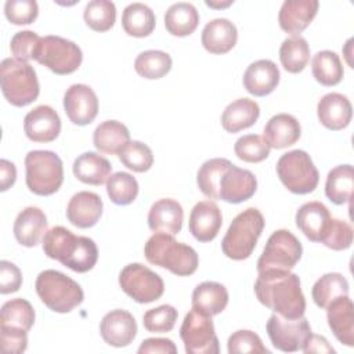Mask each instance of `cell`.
<instances>
[{
  "mask_svg": "<svg viewBox=\"0 0 354 354\" xmlns=\"http://www.w3.org/2000/svg\"><path fill=\"white\" fill-rule=\"evenodd\" d=\"M259 301L283 318H300L306 313V297L300 279L289 270L270 268L259 272L254 282Z\"/></svg>",
  "mask_w": 354,
  "mask_h": 354,
  "instance_id": "cell-1",
  "label": "cell"
},
{
  "mask_svg": "<svg viewBox=\"0 0 354 354\" xmlns=\"http://www.w3.org/2000/svg\"><path fill=\"white\" fill-rule=\"evenodd\" d=\"M43 250L75 272L90 271L98 260L95 242L88 236L75 235L62 225L50 228L43 236Z\"/></svg>",
  "mask_w": 354,
  "mask_h": 354,
  "instance_id": "cell-2",
  "label": "cell"
},
{
  "mask_svg": "<svg viewBox=\"0 0 354 354\" xmlns=\"http://www.w3.org/2000/svg\"><path fill=\"white\" fill-rule=\"evenodd\" d=\"M148 263L166 268L178 277L192 275L199 264L198 253L189 245L177 242L173 235L155 232L145 243Z\"/></svg>",
  "mask_w": 354,
  "mask_h": 354,
  "instance_id": "cell-3",
  "label": "cell"
},
{
  "mask_svg": "<svg viewBox=\"0 0 354 354\" xmlns=\"http://www.w3.org/2000/svg\"><path fill=\"white\" fill-rule=\"evenodd\" d=\"M264 217L256 207L241 212L230 224L223 241V253L232 260L248 259L263 232Z\"/></svg>",
  "mask_w": 354,
  "mask_h": 354,
  "instance_id": "cell-4",
  "label": "cell"
},
{
  "mask_svg": "<svg viewBox=\"0 0 354 354\" xmlns=\"http://www.w3.org/2000/svg\"><path fill=\"white\" fill-rule=\"evenodd\" d=\"M0 84L4 98L14 106H26L39 97L36 71L28 62L6 58L0 64Z\"/></svg>",
  "mask_w": 354,
  "mask_h": 354,
  "instance_id": "cell-5",
  "label": "cell"
},
{
  "mask_svg": "<svg viewBox=\"0 0 354 354\" xmlns=\"http://www.w3.org/2000/svg\"><path fill=\"white\" fill-rule=\"evenodd\" d=\"M35 288L40 300L55 313H69L84 299L80 285L57 270L41 271Z\"/></svg>",
  "mask_w": 354,
  "mask_h": 354,
  "instance_id": "cell-6",
  "label": "cell"
},
{
  "mask_svg": "<svg viewBox=\"0 0 354 354\" xmlns=\"http://www.w3.org/2000/svg\"><path fill=\"white\" fill-rule=\"evenodd\" d=\"M26 187L30 192L47 196L57 192L64 181L61 158L53 151L36 149L25 156Z\"/></svg>",
  "mask_w": 354,
  "mask_h": 354,
  "instance_id": "cell-7",
  "label": "cell"
},
{
  "mask_svg": "<svg viewBox=\"0 0 354 354\" xmlns=\"http://www.w3.org/2000/svg\"><path fill=\"white\" fill-rule=\"evenodd\" d=\"M277 174L281 183L293 194L313 192L319 181V174L310 155L303 149L283 153L277 162Z\"/></svg>",
  "mask_w": 354,
  "mask_h": 354,
  "instance_id": "cell-8",
  "label": "cell"
},
{
  "mask_svg": "<svg viewBox=\"0 0 354 354\" xmlns=\"http://www.w3.org/2000/svg\"><path fill=\"white\" fill-rule=\"evenodd\" d=\"M33 59L55 75H69L80 66L83 54L76 43L50 35L40 39Z\"/></svg>",
  "mask_w": 354,
  "mask_h": 354,
  "instance_id": "cell-9",
  "label": "cell"
},
{
  "mask_svg": "<svg viewBox=\"0 0 354 354\" xmlns=\"http://www.w3.org/2000/svg\"><path fill=\"white\" fill-rule=\"evenodd\" d=\"M303 254V246L300 241L288 230L274 231L264 250L257 260V271H266L270 268L292 270Z\"/></svg>",
  "mask_w": 354,
  "mask_h": 354,
  "instance_id": "cell-10",
  "label": "cell"
},
{
  "mask_svg": "<svg viewBox=\"0 0 354 354\" xmlns=\"http://www.w3.org/2000/svg\"><path fill=\"white\" fill-rule=\"evenodd\" d=\"M119 285L122 290L134 301L147 304L152 303L165 292L163 279L140 263L127 264L119 274Z\"/></svg>",
  "mask_w": 354,
  "mask_h": 354,
  "instance_id": "cell-11",
  "label": "cell"
},
{
  "mask_svg": "<svg viewBox=\"0 0 354 354\" xmlns=\"http://www.w3.org/2000/svg\"><path fill=\"white\" fill-rule=\"evenodd\" d=\"M180 336L185 351L189 354H217L220 351L212 317L195 308L184 317Z\"/></svg>",
  "mask_w": 354,
  "mask_h": 354,
  "instance_id": "cell-12",
  "label": "cell"
},
{
  "mask_svg": "<svg viewBox=\"0 0 354 354\" xmlns=\"http://www.w3.org/2000/svg\"><path fill=\"white\" fill-rule=\"evenodd\" d=\"M266 329L272 346L283 353L301 350L313 333L311 326L304 315L290 319L283 318L277 313L268 318Z\"/></svg>",
  "mask_w": 354,
  "mask_h": 354,
  "instance_id": "cell-13",
  "label": "cell"
},
{
  "mask_svg": "<svg viewBox=\"0 0 354 354\" xmlns=\"http://www.w3.org/2000/svg\"><path fill=\"white\" fill-rule=\"evenodd\" d=\"M257 189V180L250 170L230 165L218 181V199L228 203H241L250 199Z\"/></svg>",
  "mask_w": 354,
  "mask_h": 354,
  "instance_id": "cell-14",
  "label": "cell"
},
{
  "mask_svg": "<svg viewBox=\"0 0 354 354\" xmlns=\"http://www.w3.org/2000/svg\"><path fill=\"white\" fill-rule=\"evenodd\" d=\"M64 109L69 120L77 126L91 123L98 113V98L87 84H72L64 95Z\"/></svg>",
  "mask_w": 354,
  "mask_h": 354,
  "instance_id": "cell-15",
  "label": "cell"
},
{
  "mask_svg": "<svg viewBox=\"0 0 354 354\" xmlns=\"http://www.w3.org/2000/svg\"><path fill=\"white\" fill-rule=\"evenodd\" d=\"M24 131L33 142H51L61 133V119L50 105H39L26 113Z\"/></svg>",
  "mask_w": 354,
  "mask_h": 354,
  "instance_id": "cell-16",
  "label": "cell"
},
{
  "mask_svg": "<svg viewBox=\"0 0 354 354\" xmlns=\"http://www.w3.org/2000/svg\"><path fill=\"white\" fill-rule=\"evenodd\" d=\"M100 333L104 342L113 347L129 346L137 335V322L126 310H112L100 322Z\"/></svg>",
  "mask_w": 354,
  "mask_h": 354,
  "instance_id": "cell-17",
  "label": "cell"
},
{
  "mask_svg": "<svg viewBox=\"0 0 354 354\" xmlns=\"http://www.w3.org/2000/svg\"><path fill=\"white\" fill-rule=\"evenodd\" d=\"M223 225L220 207L213 201L198 202L189 214V232L199 242L213 241Z\"/></svg>",
  "mask_w": 354,
  "mask_h": 354,
  "instance_id": "cell-18",
  "label": "cell"
},
{
  "mask_svg": "<svg viewBox=\"0 0 354 354\" xmlns=\"http://www.w3.org/2000/svg\"><path fill=\"white\" fill-rule=\"evenodd\" d=\"M332 216L329 209L318 201L307 202L296 212L297 228L313 242H322L329 227Z\"/></svg>",
  "mask_w": 354,
  "mask_h": 354,
  "instance_id": "cell-19",
  "label": "cell"
},
{
  "mask_svg": "<svg viewBox=\"0 0 354 354\" xmlns=\"http://www.w3.org/2000/svg\"><path fill=\"white\" fill-rule=\"evenodd\" d=\"M319 3L317 0H285L278 14L282 30L297 36L315 18Z\"/></svg>",
  "mask_w": 354,
  "mask_h": 354,
  "instance_id": "cell-20",
  "label": "cell"
},
{
  "mask_svg": "<svg viewBox=\"0 0 354 354\" xmlns=\"http://www.w3.org/2000/svg\"><path fill=\"white\" fill-rule=\"evenodd\" d=\"M279 69L271 59L252 62L243 73V86L254 97H264L272 93L279 83Z\"/></svg>",
  "mask_w": 354,
  "mask_h": 354,
  "instance_id": "cell-21",
  "label": "cell"
},
{
  "mask_svg": "<svg viewBox=\"0 0 354 354\" xmlns=\"http://www.w3.org/2000/svg\"><path fill=\"white\" fill-rule=\"evenodd\" d=\"M328 325L335 337L344 346H354V307L351 299L340 296L333 300L326 308Z\"/></svg>",
  "mask_w": 354,
  "mask_h": 354,
  "instance_id": "cell-22",
  "label": "cell"
},
{
  "mask_svg": "<svg viewBox=\"0 0 354 354\" xmlns=\"http://www.w3.org/2000/svg\"><path fill=\"white\" fill-rule=\"evenodd\" d=\"M102 207V201L95 192L80 191L69 199L66 217L77 228H90L100 220Z\"/></svg>",
  "mask_w": 354,
  "mask_h": 354,
  "instance_id": "cell-23",
  "label": "cell"
},
{
  "mask_svg": "<svg viewBox=\"0 0 354 354\" xmlns=\"http://www.w3.org/2000/svg\"><path fill=\"white\" fill-rule=\"evenodd\" d=\"M317 115L321 124L326 129L335 131L342 130L351 122V102L340 93H328L318 101Z\"/></svg>",
  "mask_w": 354,
  "mask_h": 354,
  "instance_id": "cell-24",
  "label": "cell"
},
{
  "mask_svg": "<svg viewBox=\"0 0 354 354\" xmlns=\"http://www.w3.org/2000/svg\"><path fill=\"white\" fill-rule=\"evenodd\" d=\"M184 212L181 205L171 198L156 201L148 213V225L153 232L176 235L181 231Z\"/></svg>",
  "mask_w": 354,
  "mask_h": 354,
  "instance_id": "cell-25",
  "label": "cell"
},
{
  "mask_svg": "<svg viewBox=\"0 0 354 354\" xmlns=\"http://www.w3.org/2000/svg\"><path fill=\"white\" fill-rule=\"evenodd\" d=\"M47 217L44 212L35 206L21 210L14 221V236L22 246L32 248L39 243L47 232Z\"/></svg>",
  "mask_w": 354,
  "mask_h": 354,
  "instance_id": "cell-26",
  "label": "cell"
},
{
  "mask_svg": "<svg viewBox=\"0 0 354 354\" xmlns=\"http://www.w3.org/2000/svg\"><path fill=\"white\" fill-rule=\"evenodd\" d=\"M238 40L236 26L227 18L209 21L202 30V46L212 54H225Z\"/></svg>",
  "mask_w": 354,
  "mask_h": 354,
  "instance_id": "cell-27",
  "label": "cell"
},
{
  "mask_svg": "<svg viewBox=\"0 0 354 354\" xmlns=\"http://www.w3.org/2000/svg\"><path fill=\"white\" fill-rule=\"evenodd\" d=\"M301 136L300 123L289 113L274 115L264 126L263 137L271 148L282 149L293 145Z\"/></svg>",
  "mask_w": 354,
  "mask_h": 354,
  "instance_id": "cell-28",
  "label": "cell"
},
{
  "mask_svg": "<svg viewBox=\"0 0 354 354\" xmlns=\"http://www.w3.org/2000/svg\"><path fill=\"white\" fill-rule=\"evenodd\" d=\"M228 304V292L223 283L205 281L192 292V308L209 317L217 315Z\"/></svg>",
  "mask_w": 354,
  "mask_h": 354,
  "instance_id": "cell-29",
  "label": "cell"
},
{
  "mask_svg": "<svg viewBox=\"0 0 354 354\" xmlns=\"http://www.w3.org/2000/svg\"><path fill=\"white\" fill-rule=\"evenodd\" d=\"M260 116L259 104L250 98H238L228 104L221 115V126L228 133H238L256 123Z\"/></svg>",
  "mask_w": 354,
  "mask_h": 354,
  "instance_id": "cell-30",
  "label": "cell"
},
{
  "mask_svg": "<svg viewBox=\"0 0 354 354\" xmlns=\"http://www.w3.org/2000/svg\"><path fill=\"white\" fill-rule=\"evenodd\" d=\"M72 169L79 181L90 185H101L109 178L112 165L106 158L95 152H84L75 159Z\"/></svg>",
  "mask_w": 354,
  "mask_h": 354,
  "instance_id": "cell-31",
  "label": "cell"
},
{
  "mask_svg": "<svg viewBox=\"0 0 354 354\" xmlns=\"http://www.w3.org/2000/svg\"><path fill=\"white\" fill-rule=\"evenodd\" d=\"M130 141L129 129L118 120H105L100 123L93 134L94 147L108 155H115Z\"/></svg>",
  "mask_w": 354,
  "mask_h": 354,
  "instance_id": "cell-32",
  "label": "cell"
},
{
  "mask_svg": "<svg viewBox=\"0 0 354 354\" xmlns=\"http://www.w3.org/2000/svg\"><path fill=\"white\" fill-rule=\"evenodd\" d=\"M199 24V14L191 3L180 1L171 4L165 14L166 30L177 37L191 35Z\"/></svg>",
  "mask_w": 354,
  "mask_h": 354,
  "instance_id": "cell-33",
  "label": "cell"
},
{
  "mask_svg": "<svg viewBox=\"0 0 354 354\" xmlns=\"http://www.w3.org/2000/svg\"><path fill=\"white\" fill-rule=\"evenodd\" d=\"M155 24V14L147 4L131 3L123 10L122 26L129 36L147 37L153 32Z\"/></svg>",
  "mask_w": 354,
  "mask_h": 354,
  "instance_id": "cell-34",
  "label": "cell"
},
{
  "mask_svg": "<svg viewBox=\"0 0 354 354\" xmlns=\"http://www.w3.org/2000/svg\"><path fill=\"white\" fill-rule=\"evenodd\" d=\"M354 188V170L351 165H339L333 167L326 177L325 194L335 205H343L350 201Z\"/></svg>",
  "mask_w": 354,
  "mask_h": 354,
  "instance_id": "cell-35",
  "label": "cell"
},
{
  "mask_svg": "<svg viewBox=\"0 0 354 354\" xmlns=\"http://www.w3.org/2000/svg\"><path fill=\"white\" fill-rule=\"evenodd\" d=\"M348 295V282L339 272H328L313 285L311 296L319 308H326L333 300Z\"/></svg>",
  "mask_w": 354,
  "mask_h": 354,
  "instance_id": "cell-36",
  "label": "cell"
},
{
  "mask_svg": "<svg viewBox=\"0 0 354 354\" xmlns=\"http://www.w3.org/2000/svg\"><path fill=\"white\" fill-rule=\"evenodd\" d=\"M311 71L315 80L322 86H336L344 75L339 55L330 50L318 51L313 57Z\"/></svg>",
  "mask_w": 354,
  "mask_h": 354,
  "instance_id": "cell-37",
  "label": "cell"
},
{
  "mask_svg": "<svg viewBox=\"0 0 354 354\" xmlns=\"http://www.w3.org/2000/svg\"><path fill=\"white\" fill-rule=\"evenodd\" d=\"M279 59L286 72H301L310 59V47L307 40L300 35L285 39L279 47Z\"/></svg>",
  "mask_w": 354,
  "mask_h": 354,
  "instance_id": "cell-38",
  "label": "cell"
},
{
  "mask_svg": "<svg viewBox=\"0 0 354 354\" xmlns=\"http://www.w3.org/2000/svg\"><path fill=\"white\" fill-rule=\"evenodd\" d=\"M35 322V310L32 304L22 299H11L1 306L0 325L29 330Z\"/></svg>",
  "mask_w": 354,
  "mask_h": 354,
  "instance_id": "cell-39",
  "label": "cell"
},
{
  "mask_svg": "<svg viewBox=\"0 0 354 354\" xmlns=\"http://www.w3.org/2000/svg\"><path fill=\"white\" fill-rule=\"evenodd\" d=\"M171 57L162 50H147L134 61L136 72L145 79H160L171 69Z\"/></svg>",
  "mask_w": 354,
  "mask_h": 354,
  "instance_id": "cell-40",
  "label": "cell"
},
{
  "mask_svg": "<svg viewBox=\"0 0 354 354\" xmlns=\"http://www.w3.org/2000/svg\"><path fill=\"white\" fill-rule=\"evenodd\" d=\"M232 165L228 159L224 158H213L206 160L198 170L196 184L203 195L209 199H218V181L224 170Z\"/></svg>",
  "mask_w": 354,
  "mask_h": 354,
  "instance_id": "cell-41",
  "label": "cell"
},
{
  "mask_svg": "<svg viewBox=\"0 0 354 354\" xmlns=\"http://www.w3.org/2000/svg\"><path fill=\"white\" fill-rule=\"evenodd\" d=\"M106 192L115 205H130L138 195V183L130 173L118 171L106 180Z\"/></svg>",
  "mask_w": 354,
  "mask_h": 354,
  "instance_id": "cell-42",
  "label": "cell"
},
{
  "mask_svg": "<svg viewBox=\"0 0 354 354\" xmlns=\"http://www.w3.org/2000/svg\"><path fill=\"white\" fill-rule=\"evenodd\" d=\"M84 22L95 32L109 30L116 19V7L109 0H91L83 12Z\"/></svg>",
  "mask_w": 354,
  "mask_h": 354,
  "instance_id": "cell-43",
  "label": "cell"
},
{
  "mask_svg": "<svg viewBox=\"0 0 354 354\" xmlns=\"http://www.w3.org/2000/svg\"><path fill=\"white\" fill-rule=\"evenodd\" d=\"M118 156L127 169L137 173L149 170L153 163L151 148L141 141H129L118 153Z\"/></svg>",
  "mask_w": 354,
  "mask_h": 354,
  "instance_id": "cell-44",
  "label": "cell"
},
{
  "mask_svg": "<svg viewBox=\"0 0 354 354\" xmlns=\"http://www.w3.org/2000/svg\"><path fill=\"white\" fill-rule=\"evenodd\" d=\"M271 147L264 140L263 136L259 134H246L236 140L234 145L235 155L248 163H259L267 159L270 155Z\"/></svg>",
  "mask_w": 354,
  "mask_h": 354,
  "instance_id": "cell-45",
  "label": "cell"
},
{
  "mask_svg": "<svg viewBox=\"0 0 354 354\" xmlns=\"http://www.w3.org/2000/svg\"><path fill=\"white\" fill-rule=\"evenodd\" d=\"M177 317L178 313L173 306L162 304L148 310L142 317V324L148 332L166 333L174 328Z\"/></svg>",
  "mask_w": 354,
  "mask_h": 354,
  "instance_id": "cell-46",
  "label": "cell"
},
{
  "mask_svg": "<svg viewBox=\"0 0 354 354\" xmlns=\"http://www.w3.org/2000/svg\"><path fill=\"white\" fill-rule=\"evenodd\" d=\"M227 348L230 354L235 353H270V350L263 344L260 336L252 330L241 329L234 332L227 342Z\"/></svg>",
  "mask_w": 354,
  "mask_h": 354,
  "instance_id": "cell-47",
  "label": "cell"
},
{
  "mask_svg": "<svg viewBox=\"0 0 354 354\" xmlns=\"http://www.w3.org/2000/svg\"><path fill=\"white\" fill-rule=\"evenodd\" d=\"M4 14L14 25H29L37 18L39 7L35 0H7Z\"/></svg>",
  "mask_w": 354,
  "mask_h": 354,
  "instance_id": "cell-48",
  "label": "cell"
},
{
  "mask_svg": "<svg viewBox=\"0 0 354 354\" xmlns=\"http://www.w3.org/2000/svg\"><path fill=\"white\" fill-rule=\"evenodd\" d=\"M322 243L332 250L348 249L353 243V227L344 220L332 218Z\"/></svg>",
  "mask_w": 354,
  "mask_h": 354,
  "instance_id": "cell-49",
  "label": "cell"
},
{
  "mask_svg": "<svg viewBox=\"0 0 354 354\" xmlns=\"http://www.w3.org/2000/svg\"><path fill=\"white\" fill-rule=\"evenodd\" d=\"M40 36L32 30H21L17 32L10 43L11 53L15 59L28 62L29 59H33L35 53L37 50Z\"/></svg>",
  "mask_w": 354,
  "mask_h": 354,
  "instance_id": "cell-50",
  "label": "cell"
},
{
  "mask_svg": "<svg viewBox=\"0 0 354 354\" xmlns=\"http://www.w3.org/2000/svg\"><path fill=\"white\" fill-rule=\"evenodd\" d=\"M0 343L7 354H21L28 347V332L19 328L0 325Z\"/></svg>",
  "mask_w": 354,
  "mask_h": 354,
  "instance_id": "cell-51",
  "label": "cell"
},
{
  "mask_svg": "<svg viewBox=\"0 0 354 354\" xmlns=\"http://www.w3.org/2000/svg\"><path fill=\"white\" fill-rule=\"evenodd\" d=\"M22 285V274L19 268L7 260L0 261V293H14Z\"/></svg>",
  "mask_w": 354,
  "mask_h": 354,
  "instance_id": "cell-52",
  "label": "cell"
},
{
  "mask_svg": "<svg viewBox=\"0 0 354 354\" xmlns=\"http://www.w3.org/2000/svg\"><path fill=\"white\" fill-rule=\"evenodd\" d=\"M140 354H147V353H159V354H176L177 347L170 339L165 337H149L145 339L140 347H138Z\"/></svg>",
  "mask_w": 354,
  "mask_h": 354,
  "instance_id": "cell-53",
  "label": "cell"
},
{
  "mask_svg": "<svg viewBox=\"0 0 354 354\" xmlns=\"http://www.w3.org/2000/svg\"><path fill=\"white\" fill-rule=\"evenodd\" d=\"M17 178L15 165L7 159L0 160V189L7 191Z\"/></svg>",
  "mask_w": 354,
  "mask_h": 354,
  "instance_id": "cell-54",
  "label": "cell"
},
{
  "mask_svg": "<svg viewBox=\"0 0 354 354\" xmlns=\"http://www.w3.org/2000/svg\"><path fill=\"white\" fill-rule=\"evenodd\" d=\"M303 353H335V348L328 343V340L324 336H318L311 333L308 340L301 348Z\"/></svg>",
  "mask_w": 354,
  "mask_h": 354,
  "instance_id": "cell-55",
  "label": "cell"
},
{
  "mask_svg": "<svg viewBox=\"0 0 354 354\" xmlns=\"http://www.w3.org/2000/svg\"><path fill=\"white\" fill-rule=\"evenodd\" d=\"M232 4V1L230 0V1H221V3H216V1H206V6H209V7H213V8H225V7H228V6H231Z\"/></svg>",
  "mask_w": 354,
  "mask_h": 354,
  "instance_id": "cell-56",
  "label": "cell"
},
{
  "mask_svg": "<svg viewBox=\"0 0 354 354\" xmlns=\"http://www.w3.org/2000/svg\"><path fill=\"white\" fill-rule=\"evenodd\" d=\"M351 43H353V39H348L347 40V43H346V48H344V53H346V58H347V62H348V65L353 68V62L350 61V57H351Z\"/></svg>",
  "mask_w": 354,
  "mask_h": 354,
  "instance_id": "cell-57",
  "label": "cell"
}]
</instances>
